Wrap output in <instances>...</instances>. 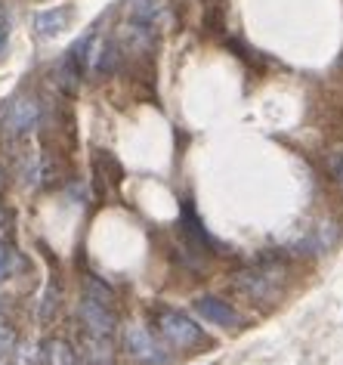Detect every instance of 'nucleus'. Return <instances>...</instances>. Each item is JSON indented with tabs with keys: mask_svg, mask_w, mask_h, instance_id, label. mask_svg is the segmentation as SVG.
I'll list each match as a JSON object with an SVG mask.
<instances>
[{
	"mask_svg": "<svg viewBox=\"0 0 343 365\" xmlns=\"http://www.w3.org/2000/svg\"><path fill=\"white\" fill-rule=\"evenodd\" d=\"M204 4H216V0H204Z\"/></svg>",
	"mask_w": 343,
	"mask_h": 365,
	"instance_id": "13",
	"label": "nucleus"
},
{
	"mask_svg": "<svg viewBox=\"0 0 343 365\" xmlns=\"http://www.w3.org/2000/svg\"><path fill=\"white\" fill-rule=\"evenodd\" d=\"M78 316H80L84 334H93V337H112L115 334V322H118V319H115V307H112V291H108L102 282H96L93 276L84 282Z\"/></svg>",
	"mask_w": 343,
	"mask_h": 365,
	"instance_id": "1",
	"label": "nucleus"
},
{
	"mask_svg": "<svg viewBox=\"0 0 343 365\" xmlns=\"http://www.w3.org/2000/svg\"><path fill=\"white\" fill-rule=\"evenodd\" d=\"M236 285L245 291L248 297L260 300V304H269V300H275L282 294L285 272H282V267H275V263H260V267H248V269L236 272Z\"/></svg>",
	"mask_w": 343,
	"mask_h": 365,
	"instance_id": "2",
	"label": "nucleus"
},
{
	"mask_svg": "<svg viewBox=\"0 0 343 365\" xmlns=\"http://www.w3.org/2000/svg\"><path fill=\"white\" fill-rule=\"evenodd\" d=\"M158 331L176 346H195V344L204 341L201 328H198L186 313H176V309H161L158 313Z\"/></svg>",
	"mask_w": 343,
	"mask_h": 365,
	"instance_id": "3",
	"label": "nucleus"
},
{
	"mask_svg": "<svg viewBox=\"0 0 343 365\" xmlns=\"http://www.w3.org/2000/svg\"><path fill=\"white\" fill-rule=\"evenodd\" d=\"M195 309L207 319V322H213V325H220V328H236L238 325V313L229 304H223L220 297H198Z\"/></svg>",
	"mask_w": 343,
	"mask_h": 365,
	"instance_id": "8",
	"label": "nucleus"
},
{
	"mask_svg": "<svg viewBox=\"0 0 343 365\" xmlns=\"http://www.w3.org/2000/svg\"><path fill=\"white\" fill-rule=\"evenodd\" d=\"M41 121V106L31 96H16L4 112V130L10 136H25L31 133Z\"/></svg>",
	"mask_w": 343,
	"mask_h": 365,
	"instance_id": "4",
	"label": "nucleus"
},
{
	"mask_svg": "<svg viewBox=\"0 0 343 365\" xmlns=\"http://www.w3.org/2000/svg\"><path fill=\"white\" fill-rule=\"evenodd\" d=\"M124 344H127V353L133 359L146 362V365H164L167 362V353L161 350L155 344V337H152L146 328H127V337H124Z\"/></svg>",
	"mask_w": 343,
	"mask_h": 365,
	"instance_id": "5",
	"label": "nucleus"
},
{
	"mask_svg": "<svg viewBox=\"0 0 343 365\" xmlns=\"http://www.w3.org/2000/svg\"><path fill=\"white\" fill-rule=\"evenodd\" d=\"M93 177H96V186L99 189H112V186H118V182H121L124 170H121V164H118L115 155L96 152V158H93Z\"/></svg>",
	"mask_w": 343,
	"mask_h": 365,
	"instance_id": "9",
	"label": "nucleus"
},
{
	"mask_svg": "<svg viewBox=\"0 0 343 365\" xmlns=\"http://www.w3.org/2000/svg\"><path fill=\"white\" fill-rule=\"evenodd\" d=\"M13 344H16L13 328H10V322H6L4 316H0V356H4V353H10V350H13Z\"/></svg>",
	"mask_w": 343,
	"mask_h": 365,
	"instance_id": "10",
	"label": "nucleus"
},
{
	"mask_svg": "<svg viewBox=\"0 0 343 365\" xmlns=\"http://www.w3.org/2000/svg\"><path fill=\"white\" fill-rule=\"evenodd\" d=\"M71 22H75V6H50V10H41L34 16V34L43 41L59 38Z\"/></svg>",
	"mask_w": 343,
	"mask_h": 365,
	"instance_id": "6",
	"label": "nucleus"
},
{
	"mask_svg": "<svg viewBox=\"0 0 343 365\" xmlns=\"http://www.w3.org/2000/svg\"><path fill=\"white\" fill-rule=\"evenodd\" d=\"M10 31H13V22H10V13L0 6V53L6 50V43H10Z\"/></svg>",
	"mask_w": 343,
	"mask_h": 365,
	"instance_id": "11",
	"label": "nucleus"
},
{
	"mask_svg": "<svg viewBox=\"0 0 343 365\" xmlns=\"http://www.w3.org/2000/svg\"><path fill=\"white\" fill-rule=\"evenodd\" d=\"M38 362L41 365H80V356L59 337H47L38 344Z\"/></svg>",
	"mask_w": 343,
	"mask_h": 365,
	"instance_id": "7",
	"label": "nucleus"
},
{
	"mask_svg": "<svg viewBox=\"0 0 343 365\" xmlns=\"http://www.w3.org/2000/svg\"><path fill=\"white\" fill-rule=\"evenodd\" d=\"M6 276V248L4 245H0V279Z\"/></svg>",
	"mask_w": 343,
	"mask_h": 365,
	"instance_id": "12",
	"label": "nucleus"
}]
</instances>
